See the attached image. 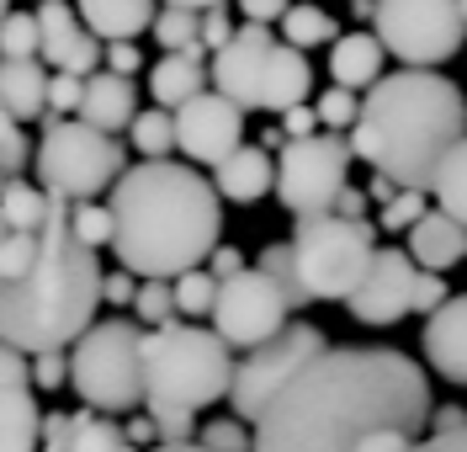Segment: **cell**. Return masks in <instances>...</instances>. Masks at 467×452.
I'll list each match as a JSON object with an SVG mask.
<instances>
[{"instance_id":"1","label":"cell","mask_w":467,"mask_h":452,"mask_svg":"<svg viewBox=\"0 0 467 452\" xmlns=\"http://www.w3.org/2000/svg\"><path fill=\"white\" fill-rule=\"evenodd\" d=\"M107 303V271L75 235V203L48 186L5 176L0 186V335L5 346L43 357L64 352L96 325Z\"/></svg>"},{"instance_id":"2","label":"cell","mask_w":467,"mask_h":452,"mask_svg":"<svg viewBox=\"0 0 467 452\" xmlns=\"http://www.w3.org/2000/svg\"><path fill=\"white\" fill-rule=\"evenodd\" d=\"M431 378L393 346H329L255 421V452H361L378 431L431 426Z\"/></svg>"},{"instance_id":"3","label":"cell","mask_w":467,"mask_h":452,"mask_svg":"<svg viewBox=\"0 0 467 452\" xmlns=\"http://www.w3.org/2000/svg\"><path fill=\"white\" fill-rule=\"evenodd\" d=\"M107 208L117 218L112 250L133 277H186L213 261L223 235V192L175 160L128 165Z\"/></svg>"},{"instance_id":"4","label":"cell","mask_w":467,"mask_h":452,"mask_svg":"<svg viewBox=\"0 0 467 452\" xmlns=\"http://www.w3.org/2000/svg\"><path fill=\"white\" fill-rule=\"evenodd\" d=\"M467 139V96L441 69H393L367 90L350 128L356 160L399 186L431 192L441 165Z\"/></svg>"},{"instance_id":"5","label":"cell","mask_w":467,"mask_h":452,"mask_svg":"<svg viewBox=\"0 0 467 452\" xmlns=\"http://www.w3.org/2000/svg\"><path fill=\"white\" fill-rule=\"evenodd\" d=\"M234 346L202 325H160L144 331V410H202L229 399Z\"/></svg>"},{"instance_id":"6","label":"cell","mask_w":467,"mask_h":452,"mask_svg":"<svg viewBox=\"0 0 467 452\" xmlns=\"http://www.w3.org/2000/svg\"><path fill=\"white\" fill-rule=\"evenodd\" d=\"M308 86H314L308 54L292 48L287 37H271V27L261 22H244L229 48L213 54V90H223L244 112H287L308 101Z\"/></svg>"},{"instance_id":"7","label":"cell","mask_w":467,"mask_h":452,"mask_svg":"<svg viewBox=\"0 0 467 452\" xmlns=\"http://www.w3.org/2000/svg\"><path fill=\"white\" fill-rule=\"evenodd\" d=\"M378 224L367 218H340V213H314L292 224V267H297V288L308 303H346L378 256Z\"/></svg>"},{"instance_id":"8","label":"cell","mask_w":467,"mask_h":452,"mask_svg":"<svg viewBox=\"0 0 467 452\" xmlns=\"http://www.w3.org/2000/svg\"><path fill=\"white\" fill-rule=\"evenodd\" d=\"M69 384L86 410H139L144 405V331L139 320H101L69 346Z\"/></svg>"},{"instance_id":"9","label":"cell","mask_w":467,"mask_h":452,"mask_svg":"<svg viewBox=\"0 0 467 452\" xmlns=\"http://www.w3.org/2000/svg\"><path fill=\"white\" fill-rule=\"evenodd\" d=\"M37 186H48L54 197L69 203H96L107 186L122 181L128 171V154L112 133L90 128L86 118H48L43 122V139H37Z\"/></svg>"},{"instance_id":"10","label":"cell","mask_w":467,"mask_h":452,"mask_svg":"<svg viewBox=\"0 0 467 452\" xmlns=\"http://www.w3.org/2000/svg\"><path fill=\"white\" fill-rule=\"evenodd\" d=\"M372 32L399 64L436 69L462 48L467 16H462V0H378Z\"/></svg>"},{"instance_id":"11","label":"cell","mask_w":467,"mask_h":452,"mask_svg":"<svg viewBox=\"0 0 467 452\" xmlns=\"http://www.w3.org/2000/svg\"><path fill=\"white\" fill-rule=\"evenodd\" d=\"M329 352V341H324L319 325H308V320H292L282 335H271L265 346L255 352H244V362L234 367V389H229V410L239 421H261L265 410H271V399L287 389L292 378L308 367V362H319Z\"/></svg>"},{"instance_id":"12","label":"cell","mask_w":467,"mask_h":452,"mask_svg":"<svg viewBox=\"0 0 467 452\" xmlns=\"http://www.w3.org/2000/svg\"><path fill=\"white\" fill-rule=\"evenodd\" d=\"M356 144L340 133H314V139H292L282 160H276V203L292 218H314V213H335L340 192H346V171Z\"/></svg>"},{"instance_id":"13","label":"cell","mask_w":467,"mask_h":452,"mask_svg":"<svg viewBox=\"0 0 467 452\" xmlns=\"http://www.w3.org/2000/svg\"><path fill=\"white\" fill-rule=\"evenodd\" d=\"M292 299L287 288L261 267H244L239 277L218 282V303H213V331L223 335L239 352H255L271 335H282L292 325Z\"/></svg>"},{"instance_id":"14","label":"cell","mask_w":467,"mask_h":452,"mask_svg":"<svg viewBox=\"0 0 467 452\" xmlns=\"http://www.w3.org/2000/svg\"><path fill=\"white\" fill-rule=\"evenodd\" d=\"M414 282H420V261L409 250H393V245H378L372 267L361 277V288L346 299L350 320L356 325H399L404 314H414Z\"/></svg>"},{"instance_id":"15","label":"cell","mask_w":467,"mask_h":452,"mask_svg":"<svg viewBox=\"0 0 467 452\" xmlns=\"http://www.w3.org/2000/svg\"><path fill=\"white\" fill-rule=\"evenodd\" d=\"M175 139H181L186 160L218 171L234 150H244V107L229 101L223 90H202L197 101H186L175 112Z\"/></svg>"},{"instance_id":"16","label":"cell","mask_w":467,"mask_h":452,"mask_svg":"<svg viewBox=\"0 0 467 452\" xmlns=\"http://www.w3.org/2000/svg\"><path fill=\"white\" fill-rule=\"evenodd\" d=\"M37 384H32V357L5 346L0 352V452H43V410H37Z\"/></svg>"},{"instance_id":"17","label":"cell","mask_w":467,"mask_h":452,"mask_svg":"<svg viewBox=\"0 0 467 452\" xmlns=\"http://www.w3.org/2000/svg\"><path fill=\"white\" fill-rule=\"evenodd\" d=\"M37 27H43V59L54 75H96L107 69V43L86 27V16L64 0H37Z\"/></svg>"},{"instance_id":"18","label":"cell","mask_w":467,"mask_h":452,"mask_svg":"<svg viewBox=\"0 0 467 452\" xmlns=\"http://www.w3.org/2000/svg\"><path fill=\"white\" fill-rule=\"evenodd\" d=\"M420 352L436 367V378L467 389V293H451L436 314L420 325Z\"/></svg>"},{"instance_id":"19","label":"cell","mask_w":467,"mask_h":452,"mask_svg":"<svg viewBox=\"0 0 467 452\" xmlns=\"http://www.w3.org/2000/svg\"><path fill=\"white\" fill-rule=\"evenodd\" d=\"M43 452H139L128 431L101 415V410H75V415H48Z\"/></svg>"},{"instance_id":"20","label":"cell","mask_w":467,"mask_h":452,"mask_svg":"<svg viewBox=\"0 0 467 452\" xmlns=\"http://www.w3.org/2000/svg\"><path fill=\"white\" fill-rule=\"evenodd\" d=\"M207 43L197 48H186V54H165V59L149 69V96L160 101V107H171L181 112L186 101H197L202 90H213V64H207Z\"/></svg>"},{"instance_id":"21","label":"cell","mask_w":467,"mask_h":452,"mask_svg":"<svg viewBox=\"0 0 467 452\" xmlns=\"http://www.w3.org/2000/svg\"><path fill=\"white\" fill-rule=\"evenodd\" d=\"M409 256L420 271H451L467 261V224H457L446 208H431L414 229H409Z\"/></svg>"},{"instance_id":"22","label":"cell","mask_w":467,"mask_h":452,"mask_svg":"<svg viewBox=\"0 0 467 452\" xmlns=\"http://www.w3.org/2000/svg\"><path fill=\"white\" fill-rule=\"evenodd\" d=\"M80 118L101 133H117V128H133L139 122V90L128 75H112V69H96L86 75V101H80Z\"/></svg>"},{"instance_id":"23","label":"cell","mask_w":467,"mask_h":452,"mask_svg":"<svg viewBox=\"0 0 467 452\" xmlns=\"http://www.w3.org/2000/svg\"><path fill=\"white\" fill-rule=\"evenodd\" d=\"M213 186H218L229 203L250 208V203H261L265 192H276V160H271L265 144H244V150H234L229 160L218 165Z\"/></svg>"},{"instance_id":"24","label":"cell","mask_w":467,"mask_h":452,"mask_svg":"<svg viewBox=\"0 0 467 452\" xmlns=\"http://www.w3.org/2000/svg\"><path fill=\"white\" fill-rule=\"evenodd\" d=\"M382 59L388 48L378 32H340L329 43V80L346 90H372L382 80Z\"/></svg>"},{"instance_id":"25","label":"cell","mask_w":467,"mask_h":452,"mask_svg":"<svg viewBox=\"0 0 467 452\" xmlns=\"http://www.w3.org/2000/svg\"><path fill=\"white\" fill-rule=\"evenodd\" d=\"M48 69L37 59H5L0 64V107L5 118L32 122V118H48Z\"/></svg>"},{"instance_id":"26","label":"cell","mask_w":467,"mask_h":452,"mask_svg":"<svg viewBox=\"0 0 467 452\" xmlns=\"http://www.w3.org/2000/svg\"><path fill=\"white\" fill-rule=\"evenodd\" d=\"M75 11L86 16V27L101 43H139V32H154V0H75Z\"/></svg>"},{"instance_id":"27","label":"cell","mask_w":467,"mask_h":452,"mask_svg":"<svg viewBox=\"0 0 467 452\" xmlns=\"http://www.w3.org/2000/svg\"><path fill=\"white\" fill-rule=\"evenodd\" d=\"M282 37H287L292 48H303V54H308V48L335 43V37H340V27H335V16H329L324 5H308V0H303V5H292V11H287Z\"/></svg>"},{"instance_id":"28","label":"cell","mask_w":467,"mask_h":452,"mask_svg":"<svg viewBox=\"0 0 467 452\" xmlns=\"http://www.w3.org/2000/svg\"><path fill=\"white\" fill-rule=\"evenodd\" d=\"M154 43H160L165 54L197 48V43H202V11H192V5H160V16H154Z\"/></svg>"},{"instance_id":"29","label":"cell","mask_w":467,"mask_h":452,"mask_svg":"<svg viewBox=\"0 0 467 452\" xmlns=\"http://www.w3.org/2000/svg\"><path fill=\"white\" fill-rule=\"evenodd\" d=\"M128 139H133V150L144 154V160H171V150H181V139H175V112L171 107L139 112V122L128 128Z\"/></svg>"},{"instance_id":"30","label":"cell","mask_w":467,"mask_h":452,"mask_svg":"<svg viewBox=\"0 0 467 452\" xmlns=\"http://www.w3.org/2000/svg\"><path fill=\"white\" fill-rule=\"evenodd\" d=\"M0 48H5V59H37V54H43L37 11H5V22H0Z\"/></svg>"},{"instance_id":"31","label":"cell","mask_w":467,"mask_h":452,"mask_svg":"<svg viewBox=\"0 0 467 452\" xmlns=\"http://www.w3.org/2000/svg\"><path fill=\"white\" fill-rule=\"evenodd\" d=\"M133 314H139V325L144 331H160V325H171L175 314V282L165 277H144V288H139V299H133Z\"/></svg>"},{"instance_id":"32","label":"cell","mask_w":467,"mask_h":452,"mask_svg":"<svg viewBox=\"0 0 467 452\" xmlns=\"http://www.w3.org/2000/svg\"><path fill=\"white\" fill-rule=\"evenodd\" d=\"M431 213V203H425V192H414V186H404L393 203H382V213H378V229L382 235H409L420 218Z\"/></svg>"},{"instance_id":"33","label":"cell","mask_w":467,"mask_h":452,"mask_svg":"<svg viewBox=\"0 0 467 452\" xmlns=\"http://www.w3.org/2000/svg\"><path fill=\"white\" fill-rule=\"evenodd\" d=\"M213 303H218V277L213 271H186V277H175V309L181 314H213Z\"/></svg>"},{"instance_id":"34","label":"cell","mask_w":467,"mask_h":452,"mask_svg":"<svg viewBox=\"0 0 467 452\" xmlns=\"http://www.w3.org/2000/svg\"><path fill=\"white\" fill-rule=\"evenodd\" d=\"M75 235H80L90 250H107V245L117 240L112 208H101V203H75Z\"/></svg>"},{"instance_id":"35","label":"cell","mask_w":467,"mask_h":452,"mask_svg":"<svg viewBox=\"0 0 467 452\" xmlns=\"http://www.w3.org/2000/svg\"><path fill=\"white\" fill-rule=\"evenodd\" d=\"M197 442H207L213 452H255V426L239 421V415H229V421H207Z\"/></svg>"},{"instance_id":"36","label":"cell","mask_w":467,"mask_h":452,"mask_svg":"<svg viewBox=\"0 0 467 452\" xmlns=\"http://www.w3.org/2000/svg\"><path fill=\"white\" fill-rule=\"evenodd\" d=\"M314 107H319V122L335 128V133H340V128H356V118H361V101H356V90H346V86H329Z\"/></svg>"},{"instance_id":"37","label":"cell","mask_w":467,"mask_h":452,"mask_svg":"<svg viewBox=\"0 0 467 452\" xmlns=\"http://www.w3.org/2000/svg\"><path fill=\"white\" fill-rule=\"evenodd\" d=\"M80 101H86V75H54L48 80V118H69V112L80 118Z\"/></svg>"},{"instance_id":"38","label":"cell","mask_w":467,"mask_h":452,"mask_svg":"<svg viewBox=\"0 0 467 452\" xmlns=\"http://www.w3.org/2000/svg\"><path fill=\"white\" fill-rule=\"evenodd\" d=\"M27 160H37V154L27 150V139H22L16 118H5V122H0V165H5V176H22V171H27Z\"/></svg>"},{"instance_id":"39","label":"cell","mask_w":467,"mask_h":452,"mask_svg":"<svg viewBox=\"0 0 467 452\" xmlns=\"http://www.w3.org/2000/svg\"><path fill=\"white\" fill-rule=\"evenodd\" d=\"M154 426H160V442H192L197 436V410H149Z\"/></svg>"},{"instance_id":"40","label":"cell","mask_w":467,"mask_h":452,"mask_svg":"<svg viewBox=\"0 0 467 452\" xmlns=\"http://www.w3.org/2000/svg\"><path fill=\"white\" fill-rule=\"evenodd\" d=\"M446 299H451V288L441 282V271H420V282H414V314H436Z\"/></svg>"},{"instance_id":"41","label":"cell","mask_w":467,"mask_h":452,"mask_svg":"<svg viewBox=\"0 0 467 452\" xmlns=\"http://www.w3.org/2000/svg\"><path fill=\"white\" fill-rule=\"evenodd\" d=\"M32 384H37V389H58V384H69V357H64V352H43V357H32Z\"/></svg>"},{"instance_id":"42","label":"cell","mask_w":467,"mask_h":452,"mask_svg":"<svg viewBox=\"0 0 467 452\" xmlns=\"http://www.w3.org/2000/svg\"><path fill=\"white\" fill-rule=\"evenodd\" d=\"M234 22H229V5H213V11H202V43L218 54V48H229L234 43Z\"/></svg>"},{"instance_id":"43","label":"cell","mask_w":467,"mask_h":452,"mask_svg":"<svg viewBox=\"0 0 467 452\" xmlns=\"http://www.w3.org/2000/svg\"><path fill=\"white\" fill-rule=\"evenodd\" d=\"M107 69H112V75H128V80H133V75L144 69V48H139L133 37H128V43H107Z\"/></svg>"},{"instance_id":"44","label":"cell","mask_w":467,"mask_h":452,"mask_svg":"<svg viewBox=\"0 0 467 452\" xmlns=\"http://www.w3.org/2000/svg\"><path fill=\"white\" fill-rule=\"evenodd\" d=\"M292 5H297V0H239L244 22H261V27H271V22H287Z\"/></svg>"},{"instance_id":"45","label":"cell","mask_w":467,"mask_h":452,"mask_svg":"<svg viewBox=\"0 0 467 452\" xmlns=\"http://www.w3.org/2000/svg\"><path fill=\"white\" fill-rule=\"evenodd\" d=\"M282 128H287V139H314V128H319V107H308V101H297L282 112Z\"/></svg>"},{"instance_id":"46","label":"cell","mask_w":467,"mask_h":452,"mask_svg":"<svg viewBox=\"0 0 467 452\" xmlns=\"http://www.w3.org/2000/svg\"><path fill=\"white\" fill-rule=\"evenodd\" d=\"M139 288H144V282H139L128 267L107 271V303H133V299H139Z\"/></svg>"},{"instance_id":"47","label":"cell","mask_w":467,"mask_h":452,"mask_svg":"<svg viewBox=\"0 0 467 452\" xmlns=\"http://www.w3.org/2000/svg\"><path fill=\"white\" fill-rule=\"evenodd\" d=\"M409 452H467V431H431V436H420Z\"/></svg>"},{"instance_id":"48","label":"cell","mask_w":467,"mask_h":452,"mask_svg":"<svg viewBox=\"0 0 467 452\" xmlns=\"http://www.w3.org/2000/svg\"><path fill=\"white\" fill-rule=\"evenodd\" d=\"M207 271H213L218 282H223V277H239V271H244V256H239L234 245H218V250H213V261H207Z\"/></svg>"},{"instance_id":"49","label":"cell","mask_w":467,"mask_h":452,"mask_svg":"<svg viewBox=\"0 0 467 452\" xmlns=\"http://www.w3.org/2000/svg\"><path fill=\"white\" fill-rule=\"evenodd\" d=\"M431 431H467V410H462V405H436Z\"/></svg>"},{"instance_id":"50","label":"cell","mask_w":467,"mask_h":452,"mask_svg":"<svg viewBox=\"0 0 467 452\" xmlns=\"http://www.w3.org/2000/svg\"><path fill=\"white\" fill-rule=\"evenodd\" d=\"M128 431V442L133 447H149V442H160V426H154V415H133V421L122 426Z\"/></svg>"},{"instance_id":"51","label":"cell","mask_w":467,"mask_h":452,"mask_svg":"<svg viewBox=\"0 0 467 452\" xmlns=\"http://www.w3.org/2000/svg\"><path fill=\"white\" fill-rule=\"evenodd\" d=\"M335 213H340V218H367V192L346 186V192H340V203H335Z\"/></svg>"},{"instance_id":"52","label":"cell","mask_w":467,"mask_h":452,"mask_svg":"<svg viewBox=\"0 0 467 452\" xmlns=\"http://www.w3.org/2000/svg\"><path fill=\"white\" fill-rule=\"evenodd\" d=\"M154 452H213L207 442H160Z\"/></svg>"},{"instance_id":"53","label":"cell","mask_w":467,"mask_h":452,"mask_svg":"<svg viewBox=\"0 0 467 452\" xmlns=\"http://www.w3.org/2000/svg\"><path fill=\"white\" fill-rule=\"evenodd\" d=\"M165 5H192V11H213V5H229V0H165Z\"/></svg>"},{"instance_id":"54","label":"cell","mask_w":467,"mask_h":452,"mask_svg":"<svg viewBox=\"0 0 467 452\" xmlns=\"http://www.w3.org/2000/svg\"><path fill=\"white\" fill-rule=\"evenodd\" d=\"M462 16H467V0H462Z\"/></svg>"}]
</instances>
